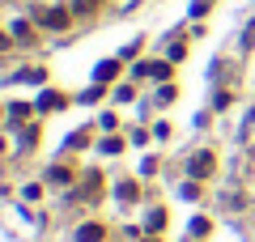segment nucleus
I'll list each match as a JSON object with an SVG mask.
<instances>
[{
    "instance_id": "f257e3e1",
    "label": "nucleus",
    "mask_w": 255,
    "mask_h": 242,
    "mask_svg": "<svg viewBox=\"0 0 255 242\" xmlns=\"http://www.w3.org/2000/svg\"><path fill=\"white\" fill-rule=\"evenodd\" d=\"M26 13L38 21L43 34H60V38H64L68 30L77 26V13L68 9V0H64V4H26Z\"/></svg>"
},
{
    "instance_id": "f03ea898",
    "label": "nucleus",
    "mask_w": 255,
    "mask_h": 242,
    "mask_svg": "<svg viewBox=\"0 0 255 242\" xmlns=\"http://www.w3.org/2000/svg\"><path fill=\"white\" fill-rule=\"evenodd\" d=\"M183 174H187V179H196V183H213V179L221 174L217 149H213V144H196V149L183 157Z\"/></svg>"
},
{
    "instance_id": "7ed1b4c3",
    "label": "nucleus",
    "mask_w": 255,
    "mask_h": 242,
    "mask_svg": "<svg viewBox=\"0 0 255 242\" xmlns=\"http://www.w3.org/2000/svg\"><path fill=\"white\" fill-rule=\"evenodd\" d=\"M38 179H43L51 191H68V187H77L81 170H77V166H68V161H47L43 170H38Z\"/></svg>"
},
{
    "instance_id": "20e7f679",
    "label": "nucleus",
    "mask_w": 255,
    "mask_h": 242,
    "mask_svg": "<svg viewBox=\"0 0 255 242\" xmlns=\"http://www.w3.org/2000/svg\"><path fill=\"white\" fill-rule=\"evenodd\" d=\"M34 107H38V119H47V115H64L68 107H77V98H73L68 90H55V85H47V90H38Z\"/></svg>"
},
{
    "instance_id": "39448f33",
    "label": "nucleus",
    "mask_w": 255,
    "mask_h": 242,
    "mask_svg": "<svg viewBox=\"0 0 255 242\" xmlns=\"http://www.w3.org/2000/svg\"><path fill=\"white\" fill-rule=\"evenodd\" d=\"M77 191H81L85 204H102V196H107V170L102 166H85L81 179H77Z\"/></svg>"
},
{
    "instance_id": "423d86ee",
    "label": "nucleus",
    "mask_w": 255,
    "mask_h": 242,
    "mask_svg": "<svg viewBox=\"0 0 255 242\" xmlns=\"http://www.w3.org/2000/svg\"><path fill=\"white\" fill-rule=\"evenodd\" d=\"M9 30H13V38H17V51H34L38 43H43V30H38V21L30 17H13L9 21Z\"/></svg>"
},
{
    "instance_id": "0eeeda50",
    "label": "nucleus",
    "mask_w": 255,
    "mask_h": 242,
    "mask_svg": "<svg viewBox=\"0 0 255 242\" xmlns=\"http://www.w3.org/2000/svg\"><path fill=\"white\" fill-rule=\"evenodd\" d=\"M124 77H128V60L124 55H107V60H98L94 72H90V81H98V85H119Z\"/></svg>"
},
{
    "instance_id": "6e6552de",
    "label": "nucleus",
    "mask_w": 255,
    "mask_h": 242,
    "mask_svg": "<svg viewBox=\"0 0 255 242\" xmlns=\"http://www.w3.org/2000/svg\"><path fill=\"white\" fill-rule=\"evenodd\" d=\"M111 196H115V204H124V208H136L140 204V174H119L115 183H111Z\"/></svg>"
},
{
    "instance_id": "1a4fd4ad",
    "label": "nucleus",
    "mask_w": 255,
    "mask_h": 242,
    "mask_svg": "<svg viewBox=\"0 0 255 242\" xmlns=\"http://www.w3.org/2000/svg\"><path fill=\"white\" fill-rule=\"evenodd\" d=\"M4 107H9V119H4L9 132H21L26 123H34V119H38V107H34V102H26V98H13V102H4Z\"/></svg>"
},
{
    "instance_id": "9d476101",
    "label": "nucleus",
    "mask_w": 255,
    "mask_h": 242,
    "mask_svg": "<svg viewBox=\"0 0 255 242\" xmlns=\"http://www.w3.org/2000/svg\"><path fill=\"white\" fill-rule=\"evenodd\" d=\"M38 140H43V123H38V119H34V123H26V127H21V132H17V144H13V161L30 157V153L38 149Z\"/></svg>"
},
{
    "instance_id": "9b49d317",
    "label": "nucleus",
    "mask_w": 255,
    "mask_h": 242,
    "mask_svg": "<svg viewBox=\"0 0 255 242\" xmlns=\"http://www.w3.org/2000/svg\"><path fill=\"white\" fill-rule=\"evenodd\" d=\"M73 242H111V230H107V221H98V217H85V221H77Z\"/></svg>"
},
{
    "instance_id": "f8f14e48",
    "label": "nucleus",
    "mask_w": 255,
    "mask_h": 242,
    "mask_svg": "<svg viewBox=\"0 0 255 242\" xmlns=\"http://www.w3.org/2000/svg\"><path fill=\"white\" fill-rule=\"evenodd\" d=\"M68 9L77 13V26H94L107 13V0H68Z\"/></svg>"
},
{
    "instance_id": "ddd939ff",
    "label": "nucleus",
    "mask_w": 255,
    "mask_h": 242,
    "mask_svg": "<svg viewBox=\"0 0 255 242\" xmlns=\"http://www.w3.org/2000/svg\"><path fill=\"white\" fill-rule=\"evenodd\" d=\"M9 85H34V90H47V68L43 64H21L9 77Z\"/></svg>"
},
{
    "instance_id": "4468645a",
    "label": "nucleus",
    "mask_w": 255,
    "mask_h": 242,
    "mask_svg": "<svg viewBox=\"0 0 255 242\" xmlns=\"http://www.w3.org/2000/svg\"><path fill=\"white\" fill-rule=\"evenodd\" d=\"M90 144H98V127L94 123H81V127H73V132L64 136V149L68 153H81V149H90Z\"/></svg>"
},
{
    "instance_id": "2eb2a0df",
    "label": "nucleus",
    "mask_w": 255,
    "mask_h": 242,
    "mask_svg": "<svg viewBox=\"0 0 255 242\" xmlns=\"http://www.w3.org/2000/svg\"><path fill=\"white\" fill-rule=\"evenodd\" d=\"M94 149L102 153V157H124L128 149V132H98V144Z\"/></svg>"
},
{
    "instance_id": "dca6fc26",
    "label": "nucleus",
    "mask_w": 255,
    "mask_h": 242,
    "mask_svg": "<svg viewBox=\"0 0 255 242\" xmlns=\"http://www.w3.org/2000/svg\"><path fill=\"white\" fill-rule=\"evenodd\" d=\"M149 98H153V111H166L179 102V81H162V85H149Z\"/></svg>"
},
{
    "instance_id": "f3484780",
    "label": "nucleus",
    "mask_w": 255,
    "mask_h": 242,
    "mask_svg": "<svg viewBox=\"0 0 255 242\" xmlns=\"http://www.w3.org/2000/svg\"><path fill=\"white\" fill-rule=\"evenodd\" d=\"M111 102H115V107H136V102H140V85L124 77L119 85H111Z\"/></svg>"
},
{
    "instance_id": "a211bd4d",
    "label": "nucleus",
    "mask_w": 255,
    "mask_h": 242,
    "mask_svg": "<svg viewBox=\"0 0 255 242\" xmlns=\"http://www.w3.org/2000/svg\"><path fill=\"white\" fill-rule=\"evenodd\" d=\"M47 191H51V187H47L43 179H26V183L17 187V200H21V204H30V208H38V204H43V196H47Z\"/></svg>"
},
{
    "instance_id": "6ab92c4d",
    "label": "nucleus",
    "mask_w": 255,
    "mask_h": 242,
    "mask_svg": "<svg viewBox=\"0 0 255 242\" xmlns=\"http://www.w3.org/2000/svg\"><path fill=\"white\" fill-rule=\"evenodd\" d=\"M234 98H238L234 85H213V94H209V111H213V115H226V111L234 107Z\"/></svg>"
},
{
    "instance_id": "aec40b11",
    "label": "nucleus",
    "mask_w": 255,
    "mask_h": 242,
    "mask_svg": "<svg viewBox=\"0 0 255 242\" xmlns=\"http://www.w3.org/2000/svg\"><path fill=\"white\" fill-rule=\"evenodd\" d=\"M107 98H111V85H98V81H90V85L77 94V107H102Z\"/></svg>"
},
{
    "instance_id": "412c9836",
    "label": "nucleus",
    "mask_w": 255,
    "mask_h": 242,
    "mask_svg": "<svg viewBox=\"0 0 255 242\" xmlns=\"http://www.w3.org/2000/svg\"><path fill=\"white\" fill-rule=\"evenodd\" d=\"M174 68H179V64L166 60V55H149V77H153V85H162V81H174Z\"/></svg>"
},
{
    "instance_id": "4be33fe9",
    "label": "nucleus",
    "mask_w": 255,
    "mask_h": 242,
    "mask_svg": "<svg viewBox=\"0 0 255 242\" xmlns=\"http://www.w3.org/2000/svg\"><path fill=\"white\" fill-rule=\"evenodd\" d=\"M221 208H230V213H243V208H247V191H243V179H234L226 191H221Z\"/></svg>"
},
{
    "instance_id": "5701e85b",
    "label": "nucleus",
    "mask_w": 255,
    "mask_h": 242,
    "mask_svg": "<svg viewBox=\"0 0 255 242\" xmlns=\"http://www.w3.org/2000/svg\"><path fill=\"white\" fill-rule=\"evenodd\" d=\"M166 225H170V213H166L162 204L145 208V230H149V234H166Z\"/></svg>"
},
{
    "instance_id": "b1692460",
    "label": "nucleus",
    "mask_w": 255,
    "mask_h": 242,
    "mask_svg": "<svg viewBox=\"0 0 255 242\" xmlns=\"http://www.w3.org/2000/svg\"><path fill=\"white\" fill-rule=\"evenodd\" d=\"M128 144H132V149H149V144H157L153 140V127H149V123H132V127H128Z\"/></svg>"
},
{
    "instance_id": "393cba45",
    "label": "nucleus",
    "mask_w": 255,
    "mask_h": 242,
    "mask_svg": "<svg viewBox=\"0 0 255 242\" xmlns=\"http://www.w3.org/2000/svg\"><path fill=\"white\" fill-rule=\"evenodd\" d=\"M128 81H136V85H153V77H149V55H140L136 64H128Z\"/></svg>"
},
{
    "instance_id": "a878e982",
    "label": "nucleus",
    "mask_w": 255,
    "mask_h": 242,
    "mask_svg": "<svg viewBox=\"0 0 255 242\" xmlns=\"http://www.w3.org/2000/svg\"><path fill=\"white\" fill-rule=\"evenodd\" d=\"M209 81H213V85H230V81H234V72H230V64L221 60V55L209 64Z\"/></svg>"
},
{
    "instance_id": "bb28decb",
    "label": "nucleus",
    "mask_w": 255,
    "mask_h": 242,
    "mask_svg": "<svg viewBox=\"0 0 255 242\" xmlns=\"http://www.w3.org/2000/svg\"><path fill=\"white\" fill-rule=\"evenodd\" d=\"M187 234H191V238H209V234H213V221H209V217H204V213H196V217H191V221H187Z\"/></svg>"
},
{
    "instance_id": "cd10ccee",
    "label": "nucleus",
    "mask_w": 255,
    "mask_h": 242,
    "mask_svg": "<svg viewBox=\"0 0 255 242\" xmlns=\"http://www.w3.org/2000/svg\"><path fill=\"white\" fill-rule=\"evenodd\" d=\"M94 127H98V132H124V127H119V111H115V107H107L98 119H94Z\"/></svg>"
},
{
    "instance_id": "c85d7f7f",
    "label": "nucleus",
    "mask_w": 255,
    "mask_h": 242,
    "mask_svg": "<svg viewBox=\"0 0 255 242\" xmlns=\"http://www.w3.org/2000/svg\"><path fill=\"white\" fill-rule=\"evenodd\" d=\"M213 9H217L213 0H191V4H187V21H209Z\"/></svg>"
},
{
    "instance_id": "c756f323",
    "label": "nucleus",
    "mask_w": 255,
    "mask_h": 242,
    "mask_svg": "<svg viewBox=\"0 0 255 242\" xmlns=\"http://www.w3.org/2000/svg\"><path fill=\"white\" fill-rule=\"evenodd\" d=\"M255 51V17L243 26V34H238V55H251Z\"/></svg>"
},
{
    "instance_id": "7c9ffc66",
    "label": "nucleus",
    "mask_w": 255,
    "mask_h": 242,
    "mask_svg": "<svg viewBox=\"0 0 255 242\" xmlns=\"http://www.w3.org/2000/svg\"><path fill=\"white\" fill-rule=\"evenodd\" d=\"M157 170H162V161H157V153H145V157H140V170H136V174H140V179L149 183V179H157Z\"/></svg>"
},
{
    "instance_id": "2f4dec72",
    "label": "nucleus",
    "mask_w": 255,
    "mask_h": 242,
    "mask_svg": "<svg viewBox=\"0 0 255 242\" xmlns=\"http://www.w3.org/2000/svg\"><path fill=\"white\" fill-rule=\"evenodd\" d=\"M145 221H128V225H119V238H124V242H140V238H145Z\"/></svg>"
},
{
    "instance_id": "473e14b6",
    "label": "nucleus",
    "mask_w": 255,
    "mask_h": 242,
    "mask_svg": "<svg viewBox=\"0 0 255 242\" xmlns=\"http://www.w3.org/2000/svg\"><path fill=\"white\" fill-rule=\"evenodd\" d=\"M119 55H124V60H128V64H136V60H140V55H145V34H136V38H132V43H128V47H124V51H119Z\"/></svg>"
},
{
    "instance_id": "72a5a7b5",
    "label": "nucleus",
    "mask_w": 255,
    "mask_h": 242,
    "mask_svg": "<svg viewBox=\"0 0 255 242\" xmlns=\"http://www.w3.org/2000/svg\"><path fill=\"white\" fill-rule=\"evenodd\" d=\"M204 187H209V183H196V179H183V183H179V196H183V200H200V196H204Z\"/></svg>"
},
{
    "instance_id": "f704fd0d",
    "label": "nucleus",
    "mask_w": 255,
    "mask_h": 242,
    "mask_svg": "<svg viewBox=\"0 0 255 242\" xmlns=\"http://www.w3.org/2000/svg\"><path fill=\"white\" fill-rule=\"evenodd\" d=\"M13 51H17V38H13L9 26H0V60H4V55H13Z\"/></svg>"
},
{
    "instance_id": "c9c22d12",
    "label": "nucleus",
    "mask_w": 255,
    "mask_h": 242,
    "mask_svg": "<svg viewBox=\"0 0 255 242\" xmlns=\"http://www.w3.org/2000/svg\"><path fill=\"white\" fill-rule=\"evenodd\" d=\"M149 127H153V140H157V144H166V140H170V136H174V127L166 123V119H153V123H149Z\"/></svg>"
},
{
    "instance_id": "e433bc0d",
    "label": "nucleus",
    "mask_w": 255,
    "mask_h": 242,
    "mask_svg": "<svg viewBox=\"0 0 255 242\" xmlns=\"http://www.w3.org/2000/svg\"><path fill=\"white\" fill-rule=\"evenodd\" d=\"M149 0H128V4H119V17H132V13H140Z\"/></svg>"
},
{
    "instance_id": "4c0bfd02",
    "label": "nucleus",
    "mask_w": 255,
    "mask_h": 242,
    "mask_svg": "<svg viewBox=\"0 0 255 242\" xmlns=\"http://www.w3.org/2000/svg\"><path fill=\"white\" fill-rule=\"evenodd\" d=\"M9 196H13V183H9V179H0V200H9Z\"/></svg>"
},
{
    "instance_id": "58836bf2",
    "label": "nucleus",
    "mask_w": 255,
    "mask_h": 242,
    "mask_svg": "<svg viewBox=\"0 0 255 242\" xmlns=\"http://www.w3.org/2000/svg\"><path fill=\"white\" fill-rule=\"evenodd\" d=\"M4 153H9V136L0 132V157H4Z\"/></svg>"
},
{
    "instance_id": "ea45409f",
    "label": "nucleus",
    "mask_w": 255,
    "mask_h": 242,
    "mask_svg": "<svg viewBox=\"0 0 255 242\" xmlns=\"http://www.w3.org/2000/svg\"><path fill=\"white\" fill-rule=\"evenodd\" d=\"M243 153H247V161H255V140H251V144H247V149H243Z\"/></svg>"
},
{
    "instance_id": "a19ab883",
    "label": "nucleus",
    "mask_w": 255,
    "mask_h": 242,
    "mask_svg": "<svg viewBox=\"0 0 255 242\" xmlns=\"http://www.w3.org/2000/svg\"><path fill=\"white\" fill-rule=\"evenodd\" d=\"M140 242H162V234H145V238H140Z\"/></svg>"
},
{
    "instance_id": "79ce46f5",
    "label": "nucleus",
    "mask_w": 255,
    "mask_h": 242,
    "mask_svg": "<svg viewBox=\"0 0 255 242\" xmlns=\"http://www.w3.org/2000/svg\"><path fill=\"white\" fill-rule=\"evenodd\" d=\"M4 119H9V107H4V102H0V123H4Z\"/></svg>"
},
{
    "instance_id": "37998d69",
    "label": "nucleus",
    "mask_w": 255,
    "mask_h": 242,
    "mask_svg": "<svg viewBox=\"0 0 255 242\" xmlns=\"http://www.w3.org/2000/svg\"><path fill=\"white\" fill-rule=\"evenodd\" d=\"M213 4H217V0H213Z\"/></svg>"
}]
</instances>
